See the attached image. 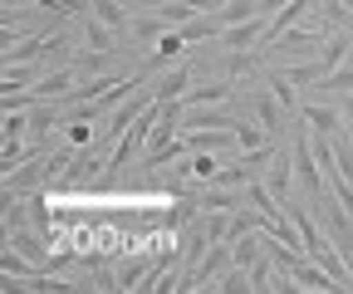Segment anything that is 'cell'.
Masks as SVG:
<instances>
[{
    "label": "cell",
    "instance_id": "obj_1",
    "mask_svg": "<svg viewBox=\"0 0 353 294\" xmlns=\"http://www.w3.org/2000/svg\"><path fill=\"white\" fill-rule=\"evenodd\" d=\"M74 143H64L54 157H30L25 167H15V172H6V201L10 196H30L34 187H44V182H54V177H64V167L74 162Z\"/></svg>",
    "mask_w": 353,
    "mask_h": 294
},
{
    "label": "cell",
    "instance_id": "obj_2",
    "mask_svg": "<svg viewBox=\"0 0 353 294\" xmlns=\"http://www.w3.org/2000/svg\"><path fill=\"white\" fill-rule=\"evenodd\" d=\"M324 25H329V20H319V25H290L265 54L280 50V59H314V54H324V45H329V30H324Z\"/></svg>",
    "mask_w": 353,
    "mask_h": 294
},
{
    "label": "cell",
    "instance_id": "obj_3",
    "mask_svg": "<svg viewBox=\"0 0 353 294\" xmlns=\"http://www.w3.org/2000/svg\"><path fill=\"white\" fill-rule=\"evenodd\" d=\"M294 177L304 182V191L309 196H324L329 191V182H324V167H319V157H314V138H309V123L304 128H294Z\"/></svg>",
    "mask_w": 353,
    "mask_h": 294
},
{
    "label": "cell",
    "instance_id": "obj_4",
    "mask_svg": "<svg viewBox=\"0 0 353 294\" xmlns=\"http://www.w3.org/2000/svg\"><path fill=\"white\" fill-rule=\"evenodd\" d=\"M265 30H270V15H260V10H255L250 20H241V25H226V30L216 34V39H221V50H255Z\"/></svg>",
    "mask_w": 353,
    "mask_h": 294
},
{
    "label": "cell",
    "instance_id": "obj_5",
    "mask_svg": "<svg viewBox=\"0 0 353 294\" xmlns=\"http://www.w3.org/2000/svg\"><path fill=\"white\" fill-rule=\"evenodd\" d=\"M182 54H187V39H182V30H167V34H162V45H157V50H152V54L138 64V78L148 83L152 74H162L172 59H182Z\"/></svg>",
    "mask_w": 353,
    "mask_h": 294
},
{
    "label": "cell",
    "instance_id": "obj_6",
    "mask_svg": "<svg viewBox=\"0 0 353 294\" xmlns=\"http://www.w3.org/2000/svg\"><path fill=\"white\" fill-rule=\"evenodd\" d=\"M250 108H255V123H260L270 138L285 133V103L275 98V89H255V94H250Z\"/></svg>",
    "mask_w": 353,
    "mask_h": 294
},
{
    "label": "cell",
    "instance_id": "obj_7",
    "mask_svg": "<svg viewBox=\"0 0 353 294\" xmlns=\"http://www.w3.org/2000/svg\"><path fill=\"white\" fill-rule=\"evenodd\" d=\"M74 74H79L74 64H69V69H50V74L34 83V98H39V103H64V98L74 94Z\"/></svg>",
    "mask_w": 353,
    "mask_h": 294
},
{
    "label": "cell",
    "instance_id": "obj_8",
    "mask_svg": "<svg viewBox=\"0 0 353 294\" xmlns=\"http://www.w3.org/2000/svg\"><path fill=\"white\" fill-rule=\"evenodd\" d=\"M226 265H236V255H231V240H211L206 245V255H201V265H196V289H206Z\"/></svg>",
    "mask_w": 353,
    "mask_h": 294
},
{
    "label": "cell",
    "instance_id": "obj_9",
    "mask_svg": "<svg viewBox=\"0 0 353 294\" xmlns=\"http://www.w3.org/2000/svg\"><path fill=\"white\" fill-rule=\"evenodd\" d=\"M299 123H309V133H339L343 123V108H329V103H299Z\"/></svg>",
    "mask_w": 353,
    "mask_h": 294
},
{
    "label": "cell",
    "instance_id": "obj_10",
    "mask_svg": "<svg viewBox=\"0 0 353 294\" xmlns=\"http://www.w3.org/2000/svg\"><path fill=\"white\" fill-rule=\"evenodd\" d=\"M182 128H236L231 103H211V108H187Z\"/></svg>",
    "mask_w": 353,
    "mask_h": 294
},
{
    "label": "cell",
    "instance_id": "obj_11",
    "mask_svg": "<svg viewBox=\"0 0 353 294\" xmlns=\"http://www.w3.org/2000/svg\"><path fill=\"white\" fill-rule=\"evenodd\" d=\"M54 133H59V108L54 103H34L30 108V138L34 143H50Z\"/></svg>",
    "mask_w": 353,
    "mask_h": 294
},
{
    "label": "cell",
    "instance_id": "obj_12",
    "mask_svg": "<svg viewBox=\"0 0 353 294\" xmlns=\"http://www.w3.org/2000/svg\"><path fill=\"white\" fill-rule=\"evenodd\" d=\"M192 89V69L182 64V69H172V74H162L157 83H152V94H157V103H167V98H182Z\"/></svg>",
    "mask_w": 353,
    "mask_h": 294
},
{
    "label": "cell",
    "instance_id": "obj_13",
    "mask_svg": "<svg viewBox=\"0 0 353 294\" xmlns=\"http://www.w3.org/2000/svg\"><path fill=\"white\" fill-rule=\"evenodd\" d=\"M290 182H294V157H285V152H280V157H275L270 167H265V187H270V191H275V196L285 201Z\"/></svg>",
    "mask_w": 353,
    "mask_h": 294
},
{
    "label": "cell",
    "instance_id": "obj_14",
    "mask_svg": "<svg viewBox=\"0 0 353 294\" xmlns=\"http://www.w3.org/2000/svg\"><path fill=\"white\" fill-rule=\"evenodd\" d=\"M25 211H30V226H34L39 235L54 240V211H50V201H44L39 191H30V196H25Z\"/></svg>",
    "mask_w": 353,
    "mask_h": 294
},
{
    "label": "cell",
    "instance_id": "obj_15",
    "mask_svg": "<svg viewBox=\"0 0 353 294\" xmlns=\"http://www.w3.org/2000/svg\"><path fill=\"white\" fill-rule=\"evenodd\" d=\"M280 74L294 83V89H304V83H319L329 69H324V59H294V64H290V69H280Z\"/></svg>",
    "mask_w": 353,
    "mask_h": 294
},
{
    "label": "cell",
    "instance_id": "obj_16",
    "mask_svg": "<svg viewBox=\"0 0 353 294\" xmlns=\"http://www.w3.org/2000/svg\"><path fill=\"white\" fill-rule=\"evenodd\" d=\"M187 108H211V103H231V89L226 83H211V89H187L182 94Z\"/></svg>",
    "mask_w": 353,
    "mask_h": 294
},
{
    "label": "cell",
    "instance_id": "obj_17",
    "mask_svg": "<svg viewBox=\"0 0 353 294\" xmlns=\"http://www.w3.org/2000/svg\"><path fill=\"white\" fill-rule=\"evenodd\" d=\"M206 289H221V294H245V289H250V270H245V265H231L226 275L211 280Z\"/></svg>",
    "mask_w": 353,
    "mask_h": 294
},
{
    "label": "cell",
    "instance_id": "obj_18",
    "mask_svg": "<svg viewBox=\"0 0 353 294\" xmlns=\"http://www.w3.org/2000/svg\"><path fill=\"white\" fill-rule=\"evenodd\" d=\"M265 143H275V138L265 133L260 123H236V147H241V152H250V147H265Z\"/></svg>",
    "mask_w": 353,
    "mask_h": 294
},
{
    "label": "cell",
    "instance_id": "obj_19",
    "mask_svg": "<svg viewBox=\"0 0 353 294\" xmlns=\"http://www.w3.org/2000/svg\"><path fill=\"white\" fill-rule=\"evenodd\" d=\"M348 89H353V64H339L319 78V94H348Z\"/></svg>",
    "mask_w": 353,
    "mask_h": 294
},
{
    "label": "cell",
    "instance_id": "obj_20",
    "mask_svg": "<svg viewBox=\"0 0 353 294\" xmlns=\"http://www.w3.org/2000/svg\"><path fill=\"white\" fill-rule=\"evenodd\" d=\"M152 265H157V260H128V265H118V289H138Z\"/></svg>",
    "mask_w": 353,
    "mask_h": 294
},
{
    "label": "cell",
    "instance_id": "obj_21",
    "mask_svg": "<svg viewBox=\"0 0 353 294\" xmlns=\"http://www.w3.org/2000/svg\"><path fill=\"white\" fill-rule=\"evenodd\" d=\"M348 45H353L348 34H329V45H324V54H319V59H324V69H339V64L348 59Z\"/></svg>",
    "mask_w": 353,
    "mask_h": 294
},
{
    "label": "cell",
    "instance_id": "obj_22",
    "mask_svg": "<svg viewBox=\"0 0 353 294\" xmlns=\"http://www.w3.org/2000/svg\"><path fill=\"white\" fill-rule=\"evenodd\" d=\"M250 289H275V260L270 255H260L250 265Z\"/></svg>",
    "mask_w": 353,
    "mask_h": 294
},
{
    "label": "cell",
    "instance_id": "obj_23",
    "mask_svg": "<svg viewBox=\"0 0 353 294\" xmlns=\"http://www.w3.org/2000/svg\"><path fill=\"white\" fill-rule=\"evenodd\" d=\"M270 89H275V98L285 103V113H294V118H299V98H294V83H290L285 74H270Z\"/></svg>",
    "mask_w": 353,
    "mask_h": 294
},
{
    "label": "cell",
    "instance_id": "obj_24",
    "mask_svg": "<svg viewBox=\"0 0 353 294\" xmlns=\"http://www.w3.org/2000/svg\"><path fill=\"white\" fill-rule=\"evenodd\" d=\"M319 15H324L329 25H339V30H348V25H353V10L343 6V0H319Z\"/></svg>",
    "mask_w": 353,
    "mask_h": 294
},
{
    "label": "cell",
    "instance_id": "obj_25",
    "mask_svg": "<svg viewBox=\"0 0 353 294\" xmlns=\"http://www.w3.org/2000/svg\"><path fill=\"white\" fill-rule=\"evenodd\" d=\"M74 69H79L83 78H88V74H103V69H108V54H103V50H88V54L74 59Z\"/></svg>",
    "mask_w": 353,
    "mask_h": 294
},
{
    "label": "cell",
    "instance_id": "obj_26",
    "mask_svg": "<svg viewBox=\"0 0 353 294\" xmlns=\"http://www.w3.org/2000/svg\"><path fill=\"white\" fill-rule=\"evenodd\" d=\"M167 15H157V20H132V34H138V39H157V34H167Z\"/></svg>",
    "mask_w": 353,
    "mask_h": 294
},
{
    "label": "cell",
    "instance_id": "obj_27",
    "mask_svg": "<svg viewBox=\"0 0 353 294\" xmlns=\"http://www.w3.org/2000/svg\"><path fill=\"white\" fill-rule=\"evenodd\" d=\"M30 133V113H6V143H20Z\"/></svg>",
    "mask_w": 353,
    "mask_h": 294
},
{
    "label": "cell",
    "instance_id": "obj_28",
    "mask_svg": "<svg viewBox=\"0 0 353 294\" xmlns=\"http://www.w3.org/2000/svg\"><path fill=\"white\" fill-rule=\"evenodd\" d=\"M69 143H74V147H88V143H94V123H88V118H74V123H69Z\"/></svg>",
    "mask_w": 353,
    "mask_h": 294
},
{
    "label": "cell",
    "instance_id": "obj_29",
    "mask_svg": "<svg viewBox=\"0 0 353 294\" xmlns=\"http://www.w3.org/2000/svg\"><path fill=\"white\" fill-rule=\"evenodd\" d=\"M132 6H143V10H167V6H176V0H132Z\"/></svg>",
    "mask_w": 353,
    "mask_h": 294
},
{
    "label": "cell",
    "instance_id": "obj_30",
    "mask_svg": "<svg viewBox=\"0 0 353 294\" xmlns=\"http://www.w3.org/2000/svg\"><path fill=\"white\" fill-rule=\"evenodd\" d=\"M290 0H260V15H275V10H285Z\"/></svg>",
    "mask_w": 353,
    "mask_h": 294
},
{
    "label": "cell",
    "instance_id": "obj_31",
    "mask_svg": "<svg viewBox=\"0 0 353 294\" xmlns=\"http://www.w3.org/2000/svg\"><path fill=\"white\" fill-rule=\"evenodd\" d=\"M339 108H343V123H348V128H353V98H343Z\"/></svg>",
    "mask_w": 353,
    "mask_h": 294
},
{
    "label": "cell",
    "instance_id": "obj_32",
    "mask_svg": "<svg viewBox=\"0 0 353 294\" xmlns=\"http://www.w3.org/2000/svg\"><path fill=\"white\" fill-rule=\"evenodd\" d=\"M6 6H34V0H6Z\"/></svg>",
    "mask_w": 353,
    "mask_h": 294
},
{
    "label": "cell",
    "instance_id": "obj_33",
    "mask_svg": "<svg viewBox=\"0 0 353 294\" xmlns=\"http://www.w3.org/2000/svg\"><path fill=\"white\" fill-rule=\"evenodd\" d=\"M343 6H348V10H353V0H343Z\"/></svg>",
    "mask_w": 353,
    "mask_h": 294
},
{
    "label": "cell",
    "instance_id": "obj_34",
    "mask_svg": "<svg viewBox=\"0 0 353 294\" xmlns=\"http://www.w3.org/2000/svg\"><path fill=\"white\" fill-rule=\"evenodd\" d=\"M123 6H132V0H123Z\"/></svg>",
    "mask_w": 353,
    "mask_h": 294
}]
</instances>
